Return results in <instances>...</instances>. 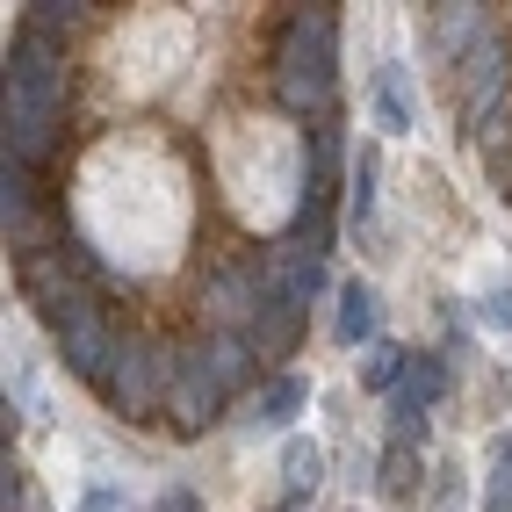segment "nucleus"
<instances>
[{
    "instance_id": "0eeeda50",
    "label": "nucleus",
    "mask_w": 512,
    "mask_h": 512,
    "mask_svg": "<svg viewBox=\"0 0 512 512\" xmlns=\"http://www.w3.org/2000/svg\"><path fill=\"white\" fill-rule=\"evenodd\" d=\"M412 361H419V354H404V347H390V339H383V347H368V354H361V383L397 397V390H404V375H412Z\"/></svg>"
},
{
    "instance_id": "423d86ee",
    "label": "nucleus",
    "mask_w": 512,
    "mask_h": 512,
    "mask_svg": "<svg viewBox=\"0 0 512 512\" xmlns=\"http://www.w3.org/2000/svg\"><path fill=\"white\" fill-rule=\"evenodd\" d=\"M375 116H383V130H412V73H404V65H383V73H375Z\"/></svg>"
},
{
    "instance_id": "6e6552de",
    "label": "nucleus",
    "mask_w": 512,
    "mask_h": 512,
    "mask_svg": "<svg viewBox=\"0 0 512 512\" xmlns=\"http://www.w3.org/2000/svg\"><path fill=\"white\" fill-rule=\"evenodd\" d=\"M282 484L289 491H318L325 484V448H318V440H289V448H282Z\"/></svg>"
},
{
    "instance_id": "ddd939ff",
    "label": "nucleus",
    "mask_w": 512,
    "mask_h": 512,
    "mask_svg": "<svg viewBox=\"0 0 512 512\" xmlns=\"http://www.w3.org/2000/svg\"><path fill=\"white\" fill-rule=\"evenodd\" d=\"M80 512H138V505H130V491H116V484H94L80 498Z\"/></svg>"
},
{
    "instance_id": "f257e3e1",
    "label": "nucleus",
    "mask_w": 512,
    "mask_h": 512,
    "mask_svg": "<svg viewBox=\"0 0 512 512\" xmlns=\"http://www.w3.org/2000/svg\"><path fill=\"white\" fill-rule=\"evenodd\" d=\"M51 123H58V51L51 37H22L8 80V166L37 159L51 145Z\"/></svg>"
},
{
    "instance_id": "f03ea898",
    "label": "nucleus",
    "mask_w": 512,
    "mask_h": 512,
    "mask_svg": "<svg viewBox=\"0 0 512 512\" xmlns=\"http://www.w3.org/2000/svg\"><path fill=\"white\" fill-rule=\"evenodd\" d=\"M275 87L289 109L303 116H318L325 101H332V15L311 8V15H296L282 29V51H275Z\"/></svg>"
},
{
    "instance_id": "7ed1b4c3",
    "label": "nucleus",
    "mask_w": 512,
    "mask_h": 512,
    "mask_svg": "<svg viewBox=\"0 0 512 512\" xmlns=\"http://www.w3.org/2000/svg\"><path fill=\"white\" fill-rule=\"evenodd\" d=\"M101 390H109V404L116 412H152L159 397H174V383H166V361L152 354V347H116V361H109V375H101Z\"/></svg>"
},
{
    "instance_id": "4468645a",
    "label": "nucleus",
    "mask_w": 512,
    "mask_h": 512,
    "mask_svg": "<svg viewBox=\"0 0 512 512\" xmlns=\"http://www.w3.org/2000/svg\"><path fill=\"white\" fill-rule=\"evenodd\" d=\"M152 512H202V498L174 484V491H159V505H152Z\"/></svg>"
},
{
    "instance_id": "20e7f679",
    "label": "nucleus",
    "mask_w": 512,
    "mask_h": 512,
    "mask_svg": "<svg viewBox=\"0 0 512 512\" xmlns=\"http://www.w3.org/2000/svg\"><path fill=\"white\" fill-rule=\"evenodd\" d=\"M375 325H383V296H375L368 282H339V347H361V339H375Z\"/></svg>"
},
{
    "instance_id": "2eb2a0df",
    "label": "nucleus",
    "mask_w": 512,
    "mask_h": 512,
    "mask_svg": "<svg viewBox=\"0 0 512 512\" xmlns=\"http://www.w3.org/2000/svg\"><path fill=\"white\" fill-rule=\"evenodd\" d=\"M282 512H289V505H282Z\"/></svg>"
},
{
    "instance_id": "9d476101",
    "label": "nucleus",
    "mask_w": 512,
    "mask_h": 512,
    "mask_svg": "<svg viewBox=\"0 0 512 512\" xmlns=\"http://www.w3.org/2000/svg\"><path fill=\"white\" fill-rule=\"evenodd\" d=\"M383 491L390 498H419V448L412 440H390L383 448Z\"/></svg>"
},
{
    "instance_id": "39448f33",
    "label": "nucleus",
    "mask_w": 512,
    "mask_h": 512,
    "mask_svg": "<svg viewBox=\"0 0 512 512\" xmlns=\"http://www.w3.org/2000/svg\"><path fill=\"white\" fill-rule=\"evenodd\" d=\"M303 404H311V383H303V375H275V383H267L260 397H253V426H267V433H282Z\"/></svg>"
},
{
    "instance_id": "9b49d317",
    "label": "nucleus",
    "mask_w": 512,
    "mask_h": 512,
    "mask_svg": "<svg viewBox=\"0 0 512 512\" xmlns=\"http://www.w3.org/2000/svg\"><path fill=\"white\" fill-rule=\"evenodd\" d=\"M484 512H512V433L491 440V484H484Z\"/></svg>"
},
{
    "instance_id": "1a4fd4ad",
    "label": "nucleus",
    "mask_w": 512,
    "mask_h": 512,
    "mask_svg": "<svg viewBox=\"0 0 512 512\" xmlns=\"http://www.w3.org/2000/svg\"><path fill=\"white\" fill-rule=\"evenodd\" d=\"M347 188H354V195H347V231L368 238V224H375V152L354 159V181H347Z\"/></svg>"
},
{
    "instance_id": "f8f14e48",
    "label": "nucleus",
    "mask_w": 512,
    "mask_h": 512,
    "mask_svg": "<svg viewBox=\"0 0 512 512\" xmlns=\"http://www.w3.org/2000/svg\"><path fill=\"white\" fill-rule=\"evenodd\" d=\"M476 318H484L491 332H505V339H512V282H498L484 303H476Z\"/></svg>"
}]
</instances>
